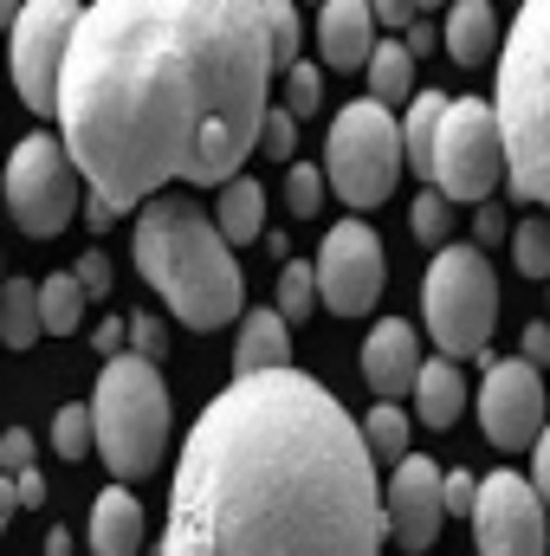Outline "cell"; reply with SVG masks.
I'll list each match as a JSON object with an SVG mask.
<instances>
[{
	"instance_id": "cell-1",
	"label": "cell",
	"mask_w": 550,
	"mask_h": 556,
	"mask_svg": "<svg viewBox=\"0 0 550 556\" xmlns=\"http://www.w3.org/2000/svg\"><path fill=\"white\" fill-rule=\"evenodd\" d=\"M273 59L253 0H98L59 72V149L130 214L162 181H234L260 149Z\"/></svg>"
},
{
	"instance_id": "cell-2",
	"label": "cell",
	"mask_w": 550,
	"mask_h": 556,
	"mask_svg": "<svg viewBox=\"0 0 550 556\" xmlns=\"http://www.w3.org/2000/svg\"><path fill=\"white\" fill-rule=\"evenodd\" d=\"M162 556H383V485L350 408L298 369L221 389L175 459Z\"/></svg>"
},
{
	"instance_id": "cell-3",
	"label": "cell",
	"mask_w": 550,
	"mask_h": 556,
	"mask_svg": "<svg viewBox=\"0 0 550 556\" xmlns=\"http://www.w3.org/2000/svg\"><path fill=\"white\" fill-rule=\"evenodd\" d=\"M137 273L168 298V311L195 330H221L240 317V266L214 220L188 194H155L142 201L137 233H130Z\"/></svg>"
},
{
	"instance_id": "cell-4",
	"label": "cell",
	"mask_w": 550,
	"mask_h": 556,
	"mask_svg": "<svg viewBox=\"0 0 550 556\" xmlns=\"http://www.w3.org/2000/svg\"><path fill=\"white\" fill-rule=\"evenodd\" d=\"M492 124H499L512 194L550 207V0L518 7V20H512L505 59H499Z\"/></svg>"
},
{
	"instance_id": "cell-5",
	"label": "cell",
	"mask_w": 550,
	"mask_h": 556,
	"mask_svg": "<svg viewBox=\"0 0 550 556\" xmlns=\"http://www.w3.org/2000/svg\"><path fill=\"white\" fill-rule=\"evenodd\" d=\"M91 415V446L104 453V466L124 479L155 472L162 440H168V389L142 356H111L98 376V395L85 402Z\"/></svg>"
},
{
	"instance_id": "cell-6",
	"label": "cell",
	"mask_w": 550,
	"mask_h": 556,
	"mask_svg": "<svg viewBox=\"0 0 550 556\" xmlns=\"http://www.w3.org/2000/svg\"><path fill=\"white\" fill-rule=\"evenodd\" d=\"M492 317H499V278L486 266V253L440 247L427 266V337H434L440 363L460 369L466 356H486Z\"/></svg>"
},
{
	"instance_id": "cell-7",
	"label": "cell",
	"mask_w": 550,
	"mask_h": 556,
	"mask_svg": "<svg viewBox=\"0 0 550 556\" xmlns=\"http://www.w3.org/2000/svg\"><path fill=\"white\" fill-rule=\"evenodd\" d=\"M317 175L350 201V220L370 214V207H383L396 194V181H402V130H396V117L383 104H370V98L343 104L337 124H330Z\"/></svg>"
},
{
	"instance_id": "cell-8",
	"label": "cell",
	"mask_w": 550,
	"mask_h": 556,
	"mask_svg": "<svg viewBox=\"0 0 550 556\" xmlns=\"http://www.w3.org/2000/svg\"><path fill=\"white\" fill-rule=\"evenodd\" d=\"M427 181L447 207L473 201L486 207L505 181V149H499V124L486 98H447L440 124H434V155H427Z\"/></svg>"
},
{
	"instance_id": "cell-9",
	"label": "cell",
	"mask_w": 550,
	"mask_h": 556,
	"mask_svg": "<svg viewBox=\"0 0 550 556\" xmlns=\"http://www.w3.org/2000/svg\"><path fill=\"white\" fill-rule=\"evenodd\" d=\"M7 214L33 240H59L78 214V168L59 137H26L7 162Z\"/></svg>"
},
{
	"instance_id": "cell-10",
	"label": "cell",
	"mask_w": 550,
	"mask_h": 556,
	"mask_svg": "<svg viewBox=\"0 0 550 556\" xmlns=\"http://www.w3.org/2000/svg\"><path fill=\"white\" fill-rule=\"evenodd\" d=\"M78 13L85 7H72V0H33L13 20V85H20L26 111H39V117L59 111V72H65L72 33H78Z\"/></svg>"
},
{
	"instance_id": "cell-11",
	"label": "cell",
	"mask_w": 550,
	"mask_h": 556,
	"mask_svg": "<svg viewBox=\"0 0 550 556\" xmlns=\"http://www.w3.org/2000/svg\"><path fill=\"white\" fill-rule=\"evenodd\" d=\"M311 278H317V304H324V311H337V317H363V311H376L383 278H389V260H383L376 227H363V220H337V227L324 233V253H317Z\"/></svg>"
},
{
	"instance_id": "cell-12",
	"label": "cell",
	"mask_w": 550,
	"mask_h": 556,
	"mask_svg": "<svg viewBox=\"0 0 550 556\" xmlns=\"http://www.w3.org/2000/svg\"><path fill=\"white\" fill-rule=\"evenodd\" d=\"M545 402H550V389L532 363H518V356L486 363V382H479V427H486L492 446H505V453L532 446L550 420Z\"/></svg>"
},
{
	"instance_id": "cell-13",
	"label": "cell",
	"mask_w": 550,
	"mask_h": 556,
	"mask_svg": "<svg viewBox=\"0 0 550 556\" xmlns=\"http://www.w3.org/2000/svg\"><path fill=\"white\" fill-rule=\"evenodd\" d=\"M473 531H479V556H545V505L518 472H492L479 479Z\"/></svg>"
},
{
	"instance_id": "cell-14",
	"label": "cell",
	"mask_w": 550,
	"mask_h": 556,
	"mask_svg": "<svg viewBox=\"0 0 550 556\" xmlns=\"http://www.w3.org/2000/svg\"><path fill=\"white\" fill-rule=\"evenodd\" d=\"M447 505H440V466L427 453H409L396 466V479L383 485V538L409 544V551H427L434 531H440Z\"/></svg>"
},
{
	"instance_id": "cell-15",
	"label": "cell",
	"mask_w": 550,
	"mask_h": 556,
	"mask_svg": "<svg viewBox=\"0 0 550 556\" xmlns=\"http://www.w3.org/2000/svg\"><path fill=\"white\" fill-rule=\"evenodd\" d=\"M414 376H421V330L409 317H383L363 343V382L396 408L402 395H414Z\"/></svg>"
},
{
	"instance_id": "cell-16",
	"label": "cell",
	"mask_w": 550,
	"mask_h": 556,
	"mask_svg": "<svg viewBox=\"0 0 550 556\" xmlns=\"http://www.w3.org/2000/svg\"><path fill=\"white\" fill-rule=\"evenodd\" d=\"M317 52L330 72H357L370 65L376 52V20H370V0H330L317 13Z\"/></svg>"
},
{
	"instance_id": "cell-17",
	"label": "cell",
	"mask_w": 550,
	"mask_h": 556,
	"mask_svg": "<svg viewBox=\"0 0 550 556\" xmlns=\"http://www.w3.org/2000/svg\"><path fill=\"white\" fill-rule=\"evenodd\" d=\"M278 369H291V337H285L278 311H247L240 337H234V382L278 376Z\"/></svg>"
},
{
	"instance_id": "cell-18",
	"label": "cell",
	"mask_w": 550,
	"mask_h": 556,
	"mask_svg": "<svg viewBox=\"0 0 550 556\" xmlns=\"http://www.w3.org/2000/svg\"><path fill=\"white\" fill-rule=\"evenodd\" d=\"M214 233L227 240V253L234 247H253V240H266V194H260V181L253 175H234V181H221V201H214Z\"/></svg>"
},
{
	"instance_id": "cell-19",
	"label": "cell",
	"mask_w": 550,
	"mask_h": 556,
	"mask_svg": "<svg viewBox=\"0 0 550 556\" xmlns=\"http://www.w3.org/2000/svg\"><path fill=\"white\" fill-rule=\"evenodd\" d=\"M142 551V505L137 492L111 485L91 505V556H137Z\"/></svg>"
},
{
	"instance_id": "cell-20",
	"label": "cell",
	"mask_w": 550,
	"mask_h": 556,
	"mask_svg": "<svg viewBox=\"0 0 550 556\" xmlns=\"http://www.w3.org/2000/svg\"><path fill=\"white\" fill-rule=\"evenodd\" d=\"M414 415L421 427H453V420L466 415V382H460V369L453 363H421V376H414Z\"/></svg>"
},
{
	"instance_id": "cell-21",
	"label": "cell",
	"mask_w": 550,
	"mask_h": 556,
	"mask_svg": "<svg viewBox=\"0 0 550 556\" xmlns=\"http://www.w3.org/2000/svg\"><path fill=\"white\" fill-rule=\"evenodd\" d=\"M492 46H499V13H492L486 0H460V7H447V52H453L460 65H486Z\"/></svg>"
},
{
	"instance_id": "cell-22",
	"label": "cell",
	"mask_w": 550,
	"mask_h": 556,
	"mask_svg": "<svg viewBox=\"0 0 550 556\" xmlns=\"http://www.w3.org/2000/svg\"><path fill=\"white\" fill-rule=\"evenodd\" d=\"M39 330V278H7L0 285V343L7 350H33Z\"/></svg>"
},
{
	"instance_id": "cell-23",
	"label": "cell",
	"mask_w": 550,
	"mask_h": 556,
	"mask_svg": "<svg viewBox=\"0 0 550 556\" xmlns=\"http://www.w3.org/2000/svg\"><path fill=\"white\" fill-rule=\"evenodd\" d=\"M370 104H414V59L402 52V39H376V52H370Z\"/></svg>"
},
{
	"instance_id": "cell-24",
	"label": "cell",
	"mask_w": 550,
	"mask_h": 556,
	"mask_svg": "<svg viewBox=\"0 0 550 556\" xmlns=\"http://www.w3.org/2000/svg\"><path fill=\"white\" fill-rule=\"evenodd\" d=\"M85 324V291L72 273H46L39 278V330L46 337H72Z\"/></svg>"
},
{
	"instance_id": "cell-25",
	"label": "cell",
	"mask_w": 550,
	"mask_h": 556,
	"mask_svg": "<svg viewBox=\"0 0 550 556\" xmlns=\"http://www.w3.org/2000/svg\"><path fill=\"white\" fill-rule=\"evenodd\" d=\"M440 111H447L440 91H414L409 124H396V130H402V155H409V168L421 181H427V155H434V124H440Z\"/></svg>"
},
{
	"instance_id": "cell-26",
	"label": "cell",
	"mask_w": 550,
	"mask_h": 556,
	"mask_svg": "<svg viewBox=\"0 0 550 556\" xmlns=\"http://www.w3.org/2000/svg\"><path fill=\"white\" fill-rule=\"evenodd\" d=\"M357 433H363L370 459H389V466H402V459H409V415H402V408L376 402V408H370V420H363Z\"/></svg>"
},
{
	"instance_id": "cell-27",
	"label": "cell",
	"mask_w": 550,
	"mask_h": 556,
	"mask_svg": "<svg viewBox=\"0 0 550 556\" xmlns=\"http://www.w3.org/2000/svg\"><path fill=\"white\" fill-rule=\"evenodd\" d=\"M260 26H266V59H273V78L298 65V13L285 0H260Z\"/></svg>"
},
{
	"instance_id": "cell-28",
	"label": "cell",
	"mask_w": 550,
	"mask_h": 556,
	"mask_svg": "<svg viewBox=\"0 0 550 556\" xmlns=\"http://www.w3.org/2000/svg\"><path fill=\"white\" fill-rule=\"evenodd\" d=\"M311 304H317V278H311V266H304V260H285V266H278V324H285V330L304 324Z\"/></svg>"
},
{
	"instance_id": "cell-29",
	"label": "cell",
	"mask_w": 550,
	"mask_h": 556,
	"mask_svg": "<svg viewBox=\"0 0 550 556\" xmlns=\"http://www.w3.org/2000/svg\"><path fill=\"white\" fill-rule=\"evenodd\" d=\"M52 453L59 459H85L91 453V415H85V402H65L52 415Z\"/></svg>"
},
{
	"instance_id": "cell-30",
	"label": "cell",
	"mask_w": 550,
	"mask_h": 556,
	"mask_svg": "<svg viewBox=\"0 0 550 556\" xmlns=\"http://www.w3.org/2000/svg\"><path fill=\"white\" fill-rule=\"evenodd\" d=\"M512 260L525 278H550V220H525L512 227Z\"/></svg>"
},
{
	"instance_id": "cell-31",
	"label": "cell",
	"mask_w": 550,
	"mask_h": 556,
	"mask_svg": "<svg viewBox=\"0 0 550 556\" xmlns=\"http://www.w3.org/2000/svg\"><path fill=\"white\" fill-rule=\"evenodd\" d=\"M409 227H414V240H421V247H440V240H447V227H453V207H447L434 188H421V194H414V207H409Z\"/></svg>"
},
{
	"instance_id": "cell-32",
	"label": "cell",
	"mask_w": 550,
	"mask_h": 556,
	"mask_svg": "<svg viewBox=\"0 0 550 556\" xmlns=\"http://www.w3.org/2000/svg\"><path fill=\"white\" fill-rule=\"evenodd\" d=\"M278 78H285V104H278V111L311 117V111L324 104V78H317V65H304V59H298V65H291V72H278Z\"/></svg>"
},
{
	"instance_id": "cell-33",
	"label": "cell",
	"mask_w": 550,
	"mask_h": 556,
	"mask_svg": "<svg viewBox=\"0 0 550 556\" xmlns=\"http://www.w3.org/2000/svg\"><path fill=\"white\" fill-rule=\"evenodd\" d=\"M285 207H291L298 220H311V214L324 207V175H317L311 162H298V168H285Z\"/></svg>"
},
{
	"instance_id": "cell-34",
	"label": "cell",
	"mask_w": 550,
	"mask_h": 556,
	"mask_svg": "<svg viewBox=\"0 0 550 556\" xmlns=\"http://www.w3.org/2000/svg\"><path fill=\"white\" fill-rule=\"evenodd\" d=\"M124 337H130V343H137V350H130V356H142V363H149V369H155V363H162V356H168V324H162V317H149V311H137V317H130V324H124Z\"/></svg>"
},
{
	"instance_id": "cell-35",
	"label": "cell",
	"mask_w": 550,
	"mask_h": 556,
	"mask_svg": "<svg viewBox=\"0 0 550 556\" xmlns=\"http://www.w3.org/2000/svg\"><path fill=\"white\" fill-rule=\"evenodd\" d=\"M260 149H266V155H278V162H291V149H298V117H291V111H278V104H266Z\"/></svg>"
},
{
	"instance_id": "cell-36",
	"label": "cell",
	"mask_w": 550,
	"mask_h": 556,
	"mask_svg": "<svg viewBox=\"0 0 550 556\" xmlns=\"http://www.w3.org/2000/svg\"><path fill=\"white\" fill-rule=\"evenodd\" d=\"M473 498H479V479L473 472H440V505L453 518H473Z\"/></svg>"
},
{
	"instance_id": "cell-37",
	"label": "cell",
	"mask_w": 550,
	"mask_h": 556,
	"mask_svg": "<svg viewBox=\"0 0 550 556\" xmlns=\"http://www.w3.org/2000/svg\"><path fill=\"white\" fill-rule=\"evenodd\" d=\"M512 240V220H505V207L499 201H486L479 207V233H473V253H486V247H505Z\"/></svg>"
},
{
	"instance_id": "cell-38",
	"label": "cell",
	"mask_w": 550,
	"mask_h": 556,
	"mask_svg": "<svg viewBox=\"0 0 550 556\" xmlns=\"http://www.w3.org/2000/svg\"><path fill=\"white\" fill-rule=\"evenodd\" d=\"M0 466L7 472H33V433L26 427H7L0 433Z\"/></svg>"
},
{
	"instance_id": "cell-39",
	"label": "cell",
	"mask_w": 550,
	"mask_h": 556,
	"mask_svg": "<svg viewBox=\"0 0 550 556\" xmlns=\"http://www.w3.org/2000/svg\"><path fill=\"white\" fill-rule=\"evenodd\" d=\"M72 278H78L85 298H104V291H111V260H104V253H85V260L72 266Z\"/></svg>"
},
{
	"instance_id": "cell-40",
	"label": "cell",
	"mask_w": 550,
	"mask_h": 556,
	"mask_svg": "<svg viewBox=\"0 0 550 556\" xmlns=\"http://www.w3.org/2000/svg\"><path fill=\"white\" fill-rule=\"evenodd\" d=\"M532 453H538V466H532V492H538V505H545V525H550V420H545V433L532 440Z\"/></svg>"
},
{
	"instance_id": "cell-41",
	"label": "cell",
	"mask_w": 550,
	"mask_h": 556,
	"mask_svg": "<svg viewBox=\"0 0 550 556\" xmlns=\"http://www.w3.org/2000/svg\"><path fill=\"white\" fill-rule=\"evenodd\" d=\"M91 343H98V356H104V363H111V356H124V343H130V337H124V317H104Z\"/></svg>"
},
{
	"instance_id": "cell-42",
	"label": "cell",
	"mask_w": 550,
	"mask_h": 556,
	"mask_svg": "<svg viewBox=\"0 0 550 556\" xmlns=\"http://www.w3.org/2000/svg\"><path fill=\"white\" fill-rule=\"evenodd\" d=\"M518 363H550V324H525V350H518Z\"/></svg>"
},
{
	"instance_id": "cell-43",
	"label": "cell",
	"mask_w": 550,
	"mask_h": 556,
	"mask_svg": "<svg viewBox=\"0 0 550 556\" xmlns=\"http://www.w3.org/2000/svg\"><path fill=\"white\" fill-rule=\"evenodd\" d=\"M13 505H46V485H39V472H13Z\"/></svg>"
},
{
	"instance_id": "cell-44",
	"label": "cell",
	"mask_w": 550,
	"mask_h": 556,
	"mask_svg": "<svg viewBox=\"0 0 550 556\" xmlns=\"http://www.w3.org/2000/svg\"><path fill=\"white\" fill-rule=\"evenodd\" d=\"M370 20H383L389 33H409V26H414V7H396V0H389V7H370Z\"/></svg>"
},
{
	"instance_id": "cell-45",
	"label": "cell",
	"mask_w": 550,
	"mask_h": 556,
	"mask_svg": "<svg viewBox=\"0 0 550 556\" xmlns=\"http://www.w3.org/2000/svg\"><path fill=\"white\" fill-rule=\"evenodd\" d=\"M46 556H72V531L52 525V531H46Z\"/></svg>"
},
{
	"instance_id": "cell-46",
	"label": "cell",
	"mask_w": 550,
	"mask_h": 556,
	"mask_svg": "<svg viewBox=\"0 0 550 556\" xmlns=\"http://www.w3.org/2000/svg\"><path fill=\"white\" fill-rule=\"evenodd\" d=\"M7 511H13V485L0 479V518H7Z\"/></svg>"
},
{
	"instance_id": "cell-47",
	"label": "cell",
	"mask_w": 550,
	"mask_h": 556,
	"mask_svg": "<svg viewBox=\"0 0 550 556\" xmlns=\"http://www.w3.org/2000/svg\"><path fill=\"white\" fill-rule=\"evenodd\" d=\"M13 20H20V7H7V0H0V26H13Z\"/></svg>"
}]
</instances>
